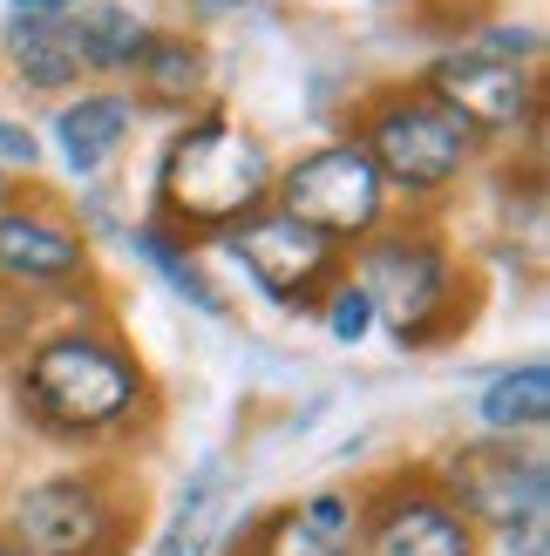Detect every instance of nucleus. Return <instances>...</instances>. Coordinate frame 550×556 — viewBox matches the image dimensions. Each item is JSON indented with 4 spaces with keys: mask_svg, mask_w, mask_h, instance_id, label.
<instances>
[{
    "mask_svg": "<svg viewBox=\"0 0 550 556\" xmlns=\"http://www.w3.org/2000/svg\"><path fill=\"white\" fill-rule=\"evenodd\" d=\"M14 8H21V14H41V21H48V14H62V8H75V0H14Z\"/></svg>",
    "mask_w": 550,
    "mask_h": 556,
    "instance_id": "obj_24",
    "label": "nucleus"
},
{
    "mask_svg": "<svg viewBox=\"0 0 550 556\" xmlns=\"http://www.w3.org/2000/svg\"><path fill=\"white\" fill-rule=\"evenodd\" d=\"M428 96L442 102L470 136H476V129H516V123H530V109H537L530 75L516 68V62L483 54V48L442 54V62L428 68Z\"/></svg>",
    "mask_w": 550,
    "mask_h": 556,
    "instance_id": "obj_7",
    "label": "nucleus"
},
{
    "mask_svg": "<svg viewBox=\"0 0 550 556\" xmlns=\"http://www.w3.org/2000/svg\"><path fill=\"white\" fill-rule=\"evenodd\" d=\"M35 156H41L35 136H27L21 123H0V163H27V170H35Z\"/></svg>",
    "mask_w": 550,
    "mask_h": 556,
    "instance_id": "obj_22",
    "label": "nucleus"
},
{
    "mask_svg": "<svg viewBox=\"0 0 550 556\" xmlns=\"http://www.w3.org/2000/svg\"><path fill=\"white\" fill-rule=\"evenodd\" d=\"M204 8H217V14H286L292 0H204Z\"/></svg>",
    "mask_w": 550,
    "mask_h": 556,
    "instance_id": "obj_23",
    "label": "nucleus"
},
{
    "mask_svg": "<svg viewBox=\"0 0 550 556\" xmlns=\"http://www.w3.org/2000/svg\"><path fill=\"white\" fill-rule=\"evenodd\" d=\"M367 556H476V530L442 495H388L367 516Z\"/></svg>",
    "mask_w": 550,
    "mask_h": 556,
    "instance_id": "obj_10",
    "label": "nucleus"
},
{
    "mask_svg": "<svg viewBox=\"0 0 550 556\" xmlns=\"http://www.w3.org/2000/svg\"><path fill=\"white\" fill-rule=\"evenodd\" d=\"M157 184H163V204H171L177 225H238V217H259V204H265L272 156L238 123L204 116L171 143Z\"/></svg>",
    "mask_w": 550,
    "mask_h": 556,
    "instance_id": "obj_2",
    "label": "nucleus"
},
{
    "mask_svg": "<svg viewBox=\"0 0 550 556\" xmlns=\"http://www.w3.org/2000/svg\"><path fill=\"white\" fill-rule=\"evenodd\" d=\"M21 394L35 407V421L54 434H102L136 414L143 374H136V359L123 346L89 340V332H54V340L27 353Z\"/></svg>",
    "mask_w": 550,
    "mask_h": 556,
    "instance_id": "obj_1",
    "label": "nucleus"
},
{
    "mask_svg": "<svg viewBox=\"0 0 550 556\" xmlns=\"http://www.w3.org/2000/svg\"><path fill=\"white\" fill-rule=\"evenodd\" d=\"M8 62L27 89H75L82 81V54L68 41L62 21H41V14H21L8 27Z\"/></svg>",
    "mask_w": 550,
    "mask_h": 556,
    "instance_id": "obj_14",
    "label": "nucleus"
},
{
    "mask_svg": "<svg viewBox=\"0 0 550 556\" xmlns=\"http://www.w3.org/2000/svg\"><path fill=\"white\" fill-rule=\"evenodd\" d=\"M62 27H68V41H75V54H82V68H102V75L136 68V54H143L150 35H157V27H143L129 8H116V0H96V8H82V14L62 21Z\"/></svg>",
    "mask_w": 550,
    "mask_h": 556,
    "instance_id": "obj_13",
    "label": "nucleus"
},
{
    "mask_svg": "<svg viewBox=\"0 0 550 556\" xmlns=\"http://www.w3.org/2000/svg\"><path fill=\"white\" fill-rule=\"evenodd\" d=\"M54 143L75 177H96L109 156L129 143V102L123 96H82L54 116Z\"/></svg>",
    "mask_w": 550,
    "mask_h": 556,
    "instance_id": "obj_12",
    "label": "nucleus"
},
{
    "mask_svg": "<svg viewBox=\"0 0 550 556\" xmlns=\"http://www.w3.org/2000/svg\"><path fill=\"white\" fill-rule=\"evenodd\" d=\"M279 204H286L292 225H307L334 244V238H367L380 225L388 184H380V170L367 163L361 143H326L279 177Z\"/></svg>",
    "mask_w": 550,
    "mask_h": 556,
    "instance_id": "obj_4",
    "label": "nucleus"
},
{
    "mask_svg": "<svg viewBox=\"0 0 550 556\" xmlns=\"http://www.w3.org/2000/svg\"><path fill=\"white\" fill-rule=\"evenodd\" d=\"M116 536V509L102 503L96 482L62 476V482H35L14 503V543L27 556H102Z\"/></svg>",
    "mask_w": 550,
    "mask_h": 556,
    "instance_id": "obj_6",
    "label": "nucleus"
},
{
    "mask_svg": "<svg viewBox=\"0 0 550 556\" xmlns=\"http://www.w3.org/2000/svg\"><path fill=\"white\" fill-rule=\"evenodd\" d=\"M326 326H334V340H367V326H374V305L361 286H340L334 292V313H326Z\"/></svg>",
    "mask_w": 550,
    "mask_h": 556,
    "instance_id": "obj_20",
    "label": "nucleus"
},
{
    "mask_svg": "<svg viewBox=\"0 0 550 556\" xmlns=\"http://www.w3.org/2000/svg\"><path fill=\"white\" fill-rule=\"evenodd\" d=\"M442 503L462 522H483V530H503L510 543L524 536V556H543V516H550V476L530 448L516 441H470V448L449 455L442 476Z\"/></svg>",
    "mask_w": 550,
    "mask_h": 556,
    "instance_id": "obj_3",
    "label": "nucleus"
},
{
    "mask_svg": "<svg viewBox=\"0 0 550 556\" xmlns=\"http://www.w3.org/2000/svg\"><path fill=\"white\" fill-rule=\"evenodd\" d=\"M232 252L279 305H307L326 286V271H334V244H326L320 231H307V225H292L286 211L245 217V231L232 238Z\"/></svg>",
    "mask_w": 550,
    "mask_h": 556,
    "instance_id": "obj_9",
    "label": "nucleus"
},
{
    "mask_svg": "<svg viewBox=\"0 0 550 556\" xmlns=\"http://www.w3.org/2000/svg\"><path fill=\"white\" fill-rule=\"evenodd\" d=\"M136 81H143V96H150V102L184 109L190 96L204 89V54L190 48L184 35H150V48L136 54Z\"/></svg>",
    "mask_w": 550,
    "mask_h": 556,
    "instance_id": "obj_16",
    "label": "nucleus"
},
{
    "mask_svg": "<svg viewBox=\"0 0 550 556\" xmlns=\"http://www.w3.org/2000/svg\"><path fill=\"white\" fill-rule=\"evenodd\" d=\"M470 143L476 136L462 129L435 96L388 102L361 136V150L380 170V184H401V190H442L462 163H470Z\"/></svg>",
    "mask_w": 550,
    "mask_h": 556,
    "instance_id": "obj_5",
    "label": "nucleus"
},
{
    "mask_svg": "<svg viewBox=\"0 0 550 556\" xmlns=\"http://www.w3.org/2000/svg\"><path fill=\"white\" fill-rule=\"evenodd\" d=\"M0 556H27V549H21V543H14V536H0Z\"/></svg>",
    "mask_w": 550,
    "mask_h": 556,
    "instance_id": "obj_25",
    "label": "nucleus"
},
{
    "mask_svg": "<svg viewBox=\"0 0 550 556\" xmlns=\"http://www.w3.org/2000/svg\"><path fill=\"white\" fill-rule=\"evenodd\" d=\"M299 522H307L320 543H340L353 530V509H347V495H313V503L299 509Z\"/></svg>",
    "mask_w": 550,
    "mask_h": 556,
    "instance_id": "obj_21",
    "label": "nucleus"
},
{
    "mask_svg": "<svg viewBox=\"0 0 550 556\" xmlns=\"http://www.w3.org/2000/svg\"><path fill=\"white\" fill-rule=\"evenodd\" d=\"M361 292L374 313L395 319L401 340H428V326L449 299V258L422 238H380L361 265Z\"/></svg>",
    "mask_w": 550,
    "mask_h": 556,
    "instance_id": "obj_8",
    "label": "nucleus"
},
{
    "mask_svg": "<svg viewBox=\"0 0 550 556\" xmlns=\"http://www.w3.org/2000/svg\"><path fill=\"white\" fill-rule=\"evenodd\" d=\"M259 556H347V549H340V543H320L299 516H279V522H265Z\"/></svg>",
    "mask_w": 550,
    "mask_h": 556,
    "instance_id": "obj_19",
    "label": "nucleus"
},
{
    "mask_svg": "<svg viewBox=\"0 0 550 556\" xmlns=\"http://www.w3.org/2000/svg\"><path fill=\"white\" fill-rule=\"evenodd\" d=\"M476 414H483V428L503 434V441L510 434H537L550 421V367H543V359H524V367L497 374V380L483 387Z\"/></svg>",
    "mask_w": 550,
    "mask_h": 556,
    "instance_id": "obj_15",
    "label": "nucleus"
},
{
    "mask_svg": "<svg viewBox=\"0 0 550 556\" xmlns=\"http://www.w3.org/2000/svg\"><path fill=\"white\" fill-rule=\"evenodd\" d=\"M217 503H225V476H217V468H204V476L184 489L177 516L163 522L157 556H204V549H211V530H217Z\"/></svg>",
    "mask_w": 550,
    "mask_h": 556,
    "instance_id": "obj_17",
    "label": "nucleus"
},
{
    "mask_svg": "<svg viewBox=\"0 0 550 556\" xmlns=\"http://www.w3.org/2000/svg\"><path fill=\"white\" fill-rule=\"evenodd\" d=\"M136 252H143L163 278H171V286L190 299V305H198V313H225V305H217V292L204 286V278H198V265H190L184 252H177V238L171 231H157V225H143V231H136Z\"/></svg>",
    "mask_w": 550,
    "mask_h": 556,
    "instance_id": "obj_18",
    "label": "nucleus"
},
{
    "mask_svg": "<svg viewBox=\"0 0 550 556\" xmlns=\"http://www.w3.org/2000/svg\"><path fill=\"white\" fill-rule=\"evenodd\" d=\"M0 271L21 278V286H54V278H75L82 271V238L62 231L54 217L8 211V217H0Z\"/></svg>",
    "mask_w": 550,
    "mask_h": 556,
    "instance_id": "obj_11",
    "label": "nucleus"
}]
</instances>
